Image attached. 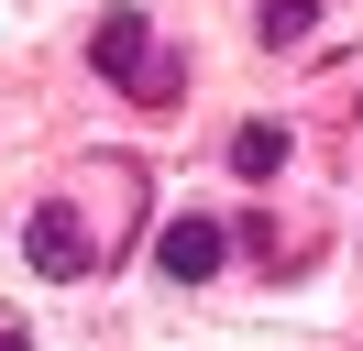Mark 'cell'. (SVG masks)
Wrapping results in <instances>:
<instances>
[{"label":"cell","mask_w":363,"mask_h":351,"mask_svg":"<svg viewBox=\"0 0 363 351\" xmlns=\"http://www.w3.org/2000/svg\"><path fill=\"white\" fill-rule=\"evenodd\" d=\"M89 55H99V77L133 88V99H177V66L155 55V33H143L133 0H111V11H99V44H89Z\"/></svg>","instance_id":"6da1fadb"},{"label":"cell","mask_w":363,"mask_h":351,"mask_svg":"<svg viewBox=\"0 0 363 351\" xmlns=\"http://www.w3.org/2000/svg\"><path fill=\"white\" fill-rule=\"evenodd\" d=\"M23 253H33V275H89V231H77V209H67V197H45V209H33Z\"/></svg>","instance_id":"7a4b0ae2"},{"label":"cell","mask_w":363,"mask_h":351,"mask_svg":"<svg viewBox=\"0 0 363 351\" xmlns=\"http://www.w3.org/2000/svg\"><path fill=\"white\" fill-rule=\"evenodd\" d=\"M155 263H165L177 285L220 275V219H199V209H187V219H165V231H155Z\"/></svg>","instance_id":"3957f363"},{"label":"cell","mask_w":363,"mask_h":351,"mask_svg":"<svg viewBox=\"0 0 363 351\" xmlns=\"http://www.w3.org/2000/svg\"><path fill=\"white\" fill-rule=\"evenodd\" d=\"M231 165L275 187V176H286V121H242V132H231Z\"/></svg>","instance_id":"277c9868"},{"label":"cell","mask_w":363,"mask_h":351,"mask_svg":"<svg viewBox=\"0 0 363 351\" xmlns=\"http://www.w3.org/2000/svg\"><path fill=\"white\" fill-rule=\"evenodd\" d=\"M308 22H319V0H264V44H308Z\"/></svg>","instance_id":"5b68a950"},{"label":"cell","mask_w":363,"mask_h":351,"mask_svg":"<svg viewBox=\"0 0 363 351\" xmlns=\"http://www.w3.org/2000/svg\"><path fill=\"white\" fill-rule=\"evenodd\" d=\"M0 351H33V340H23V329H0Z\"/></svg>","instance_id":"8992f818"}]
</instances>
